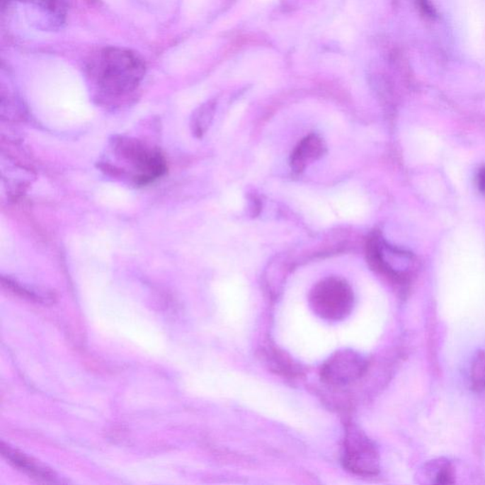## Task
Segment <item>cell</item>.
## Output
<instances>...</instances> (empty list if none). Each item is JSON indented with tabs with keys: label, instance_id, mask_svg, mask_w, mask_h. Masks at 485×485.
<instances>
[{
	"label": "cell",
	"instance_id": "cell-5",
	"mask_svg": "<svg viewBox=\"0 0 485 485\" xmlns=\"http://www.w3.org/2000/svg\"><path fill=\"white\" fill-rule=\"evenodd\" d=\"M366 363L357 353L346 350L336 353L324 364L321 377L331 385H346L361 377Z\"/></svg>",
	"mask_w": 485,
	"mask_h": 485
},
{
	"label": "cell",
	"instance_id": "cell-4",
	"mask_svg": "<svg viewBox=\"0 0 485 485\" xmlns=\"http://www.w3.org/2000/svg\"><path fill=\"white\" fill-rule=\"evenodd\" d=\"M343 464L351 472L374 476L380 470V456L374 443L361 431L352 428L344 440Z\"/></svg>",
	"mask_w": 485,
	"mask_h": 485
},
{
	"label": "cell",
	"instance_id": "cell-9",
	"mask_svg": "<svg viewBox=\"0 0 485 485\" xmlns=\"http://www.w3.org/2000/svg\"><path fill=\"white\" fill-rule=\"evenodd\" d=\"M214 105H212L211 103L202 106L200 109L196 111L192 122L193 132L196 137L203 136L205 132L207 131V127L211 125L212 117H214Z\"/></svg>",
	"mask_w": 485,
	"mask_h": 485
},
{
	"label": "cell",
	"instance_id": "cell-8",
	"mask_svg": "<svg viewBox=\"0 0 485 485\" xmlns=\"http://www.w3.org/2000/svg\"><path fill=\"white\" fill-rule=\"evenodd\" d=\"M32 7L36 8L41 18H46V24L55 28L63 23L64 4L63 0H29Z\"/></svg>",
	"mask_w": 485,
	"mask_h": 485
},
{
	"label": "cell",
	"instance_id": "cell-13",
	"mask_svg": "<svg viewBox=\"0 0 485 485\" xmlns=\"http://www.w3.org/2000/svg\"><path fill=\"white\" fill-rule=\"evenodd\" d=\"M478 186L485 195V167L479 170L478 175Z\"/></svg>",
	"mask_w": 485,
	"mask_h": 485
},
{
	"label": "cell",
	"instance_id": "cell-6",
	"mask_svg": "<svg viewBox=\"0 0 485 485\" xmlns=\"http://www.w3.org/2000/svg\"><path fill=\"white\" fill-rule=\"evenodd\" d=\"M326 153V145L319 135L310 134L304 137L291 153L290 166L295 173L304 172L308 165L322 158Z\"/></svg>",
	"mask_w": 485,
	"mask_h": 485
},
{
	"label": "cell",
	"instance_id": "cell-7",
	"mask_svg": "<svg viewBox=\"0 0 485 485\" xmlns=\"http://www.w3.org/2000/svg\"><path fill=\"white\" fill-rule=\"evenodd\" d=\"M1 453L4 454L8 461L11 462V464L21 471H24L25 473L29 474L33 478L44 482L56 481L55 474L52 471L39 464L38 462L30 458V457L25 456L24 454L18 452V450L8 447L4 443L1 444Z\"/></svg>",
	"mask_w": 485,
	"mask_h": 485
},
{
	"label": "cell",
	"instance_id": "cell-3",
	"mask_svg": "<svg viewBox=\"0 0 485 485\" xmlns=\"http://www.w3.org/2000/svg\"><path fill=\"white\" fill-rule=\"evenodd\" d=\"M354 302L352 287L338 277L321 280L310 293V304L314 312L329 321L346 319L352 312Z\"/></svg>",
	"mask_w": 485,
	"mask_h": 485
},
{
	"label": "cell",
	"instance_id": "cell-11",
	"mask_svg": "<svg viewBox=\"0 0 485 485\" xmlns=\"http://www.w3.org/2000/svg\"><path fill=\"white\" fill-rule=\"evenodd\" d=\"M453 472L452 468L450 465H445L439 471L436 476V484H453Z\"/></svg>",
	"mask_w": 485,
	"mask_h": 485
},
{
	"label": "cell",
	"instance_id": "cell-1",
	"mask_svg": "<svg viewBox=\"0 0 485 485\" xmlns=\"http://www.w3.org/2000/svg\"><path fill=\"white\" fill-rule=\"evenodd\" d=\"M99 167L113 178L144 186L165 175L167 162L158 148L134 137L117 136Z\"/></svg>",
	"mask_w": 485,
	"mask_h": 485
},
{
	"label": "cell",
	"instance_id": "cell-10",
	"mask_svg": "<svg viewBox=\"0 0 485 485\" xmlns=\"http://www.w3.org/2000/svg\"><path fill=\"white\" fill-rule=\"evenodd\" d=\"M472 386L477 392L485 389V354L481 353L474 361L472 367Z\"/></svg>",
	"mask_w": 485,
	"mask_h": 485
},
{
	"label": "cell",
	"instance_id": "cell-12",
	"mask_svg": "<svg viewBox=\"0 0 485 485\" xmlns=\"http://www.w3.org/2000/svg\"><path fill=\"white\" fill-rule=\"evenodd\" d=\"M420 7V10L424 13V15L433 18L435 13H434L433 7H431L430 0H417Z\"/></svg>",
	"mask_w": 485,
	"mask_h": 485
},
{
	"label": "cell",
	"instance_id": "cell-2",
	"mask_svg": "<svg viewBox=\"0 0 485 485\" xmlns=\"http://www.w3.org/2000/svg\"><path fill=\"white\" fill-rule=\"evenodd\" d=\"M89 72L99 96L114 102L136 91L144 79L145 66L131 50L108 47L91 59Z\"/></svg>",
	"mask_w": 485,
	"mask_h": 485
}]
</instances>
